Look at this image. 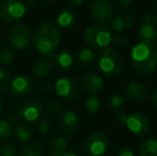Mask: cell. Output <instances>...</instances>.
I'll return each mask as SVG.
<instances>
[{
    "label": "cell",
    "instance_id": "6da1fadb",
    "mask_svg": "<svg viewBox=\"0 0 157 156\" xmlns=\"http://www.w3.org/2000/svg\"><path fill=\"white\" fill-rule=\"evenodd\" d=\"M132 67L138 74L147 76L157 67V47L153 43L139 41L130 52Z\"/></svg>",
    "mask_w": 157,
    "mask_h": 156
},
{
    "label": "cell",
    "instance_id": "7a4b0ae2",
    "mask_svg": "<svg viewBox=\"0 0 157 156\" xmlns=\"http://www.w3.org/2000/svg\"><path fill=\"white\" fill-rule=\"evenodd\" d=\"M60 41V29L52 23H44L40 25L32 36V42L35 49L44 57L49 58L56 54Z\"/></svg>",
    "mask_w": 157,
    "mask_h": 156
},
{
    "label": "cell",
    "instance_id": "3957f363",
    "mask_svg": "<svg viewBox=\"0 0 157 156\" xmlns=\"http://www.w3.org/2000/svg\"><path fill=\"white\" fill-rule=\"evenodd\" d=\"M99 70L106 76H117L124 69V59L118 49L113 47H106L98 56Z\"/></svg>",
    "mask_w": 157,
    "mask_h": 156
},
{
    "label": "cell",
    "instance_id": "277c9868",
    "mask_svg": "<svg viewBox=\"0 0 157 156\" xmlns=\"http://www.w3.org/2000/svg\"><path fill=\"white\" fill-rule=\"evenodd\" d=\"M83 40L91 48H104L111 43L112 33L105 25L95 24L86 28L83 32Z\"/></svg>",
    "mask_w": 157,
    "mask_h": 156
},
{
    "label": "cell",
    "instance_id": "5b68a950",
    "mask_svg": "<svg viewBox=\"0 0 157 156\" xmlns=\"http://www.w3.org/2000/svg\"><path fill=\"white\" fill-rule=\"evenodd\" d=\"M119 121L124 123L126 128L138 137H143L149 133L151 128V122L149 118L139 112H132L129 115H119Z\"/></svg>",
    "mask_w": 157,
    "mask_h": 156
},
{
    "label": "cell",
    "instance_id": "8992f818",
    "mask_svg": "<svg viewBox=\"0 0 157 156\" xmlns=\"http://www.w3.org/2000/svg\"><path fill=\"white\" fill-rule=\"evenodd\" d=\"M27 13V6L21 0H4L0 3V18L6 24L21 19Z\"/></svg>",
    "mask_w": 157,
    "mask_h": 156
},
{
    "label": "cell",
    "instance_id": "52a82bcc",
    "mask_svg": "<svg viewBox=\"0 0 157 156\" xmlns=\"http://www.w3.org/2000/svg\"><path fill=\"white\" fill-rule=\"evenodd\" d=\"M9 42L11 46L16 50H24L29 47L32 40V34L29 27L23 23L15 24L9 30Z\"/></svg>",
    "mask_w": 157,
    "mask_h": 156
},
{
    "label": "cell",
    "instance_id": "ba28073f",
    "mask_svg": "<svg viewBox=\"0 0 157 156\" xmlns=\"http://www.w3.org/2000/svg\"><path fill=\"white\" fill-rule=\"evenodd\" d=\"M43 112V105L39 100H26L16 107V116L23 122L31 123L37 121Z\"/></svg>",
    "mask_w": 157,
    "mask_h": 156
},
{
    "label": "cell",
    "instance_id": "9c48e42d",
    "mask_svg": "<svg viewBox=\"0 0 157 156\" xmlns=\"http://www.w3.org/2000/svg\"><path fill=\"white\" fill-rule=\"evenodd\" d=\"M89 9L93 21L99 25L111 21L114 16L113 4L109 0H92Z\"/></svg>",
    "mask_w": 157,
    "mask_h": 156
},
{
    "label": "cell",
    "instance_id": "30bf717a",
    "mask_svg": "<svg viewBox=\"0 0 157 156\" xmlns=\"http://www.w3.org/2000/svg\"><path fill=\"white\" fill-rule=\"evenodd\" d=\"M109 146V140L103 131H94L90 134L85 141V151L90 156H101L106 153Z\"/></svg>",
    "mask_w": 157,
    "mask_h": 156
},
{
    "label": "cell",
    "instance_id": "8fae6325",
    "mask_svg": "<svg viewBox=\"0 0 157 156\" xmlns=\"http://www.w3.org/2000/svg\"><path fill=\"white\" fill-rule=\"evenodd\" d=\"M55 91L57 95L63 100L74 101L78 97L80 89L75 78L62 77L55 82Z\"/></svg>",
    "mask_w": 157,
    "mask_h": 156
},
{
    "label": "cell",
    "instance_id": "7c38bea8",
    "mask_svg": "<svg viewBox=\"0 0 157 156\" xmlns=\"http://www.w3.org/2000/svg\"><path fill=\"white\" fill-rule=\"evenodd\" d=\"M157 40V15L153 13L145 14L140 19L139 41L153 43Z\"/></svg>",
    "mask_w": 157,
    "mask_h": 156
},
{
    "label": "cell",
    "instance_id": "4fadbf2b",
    "mask_svg": "<svg viewBox=\"0 0 157 156\" xmlns=\"http://www.w3.org/2000/svg\"><path fill=\"white\" fill-rule=\"evenodd\" d=\"M11 93L15 97L23 98L28 96L33 90V81L28 76H17L11 80Z\"/></svg>",
    "mask_w": 157,
    "mask_h": 156
},
{
    "label": "cell",
    "instance_id": "5bb4252c",
    "mask_svg": "<svg viewBox=\"0 0 157 156\" xmlns=\"http://www.w3.org/2000/svg\"><path fill=\"white\" fill-rule=\"evenodd\" d=\"M126 97L132 102H144L149 98L150 90L147 86L140 81H132L125 88Z\"/></svg>",
    "mask_w": 157,
    "mask_h": 156
},
{
    "label": "cell",
    "instance_id": "9a60e30c",
    "mask_svg": "<svg viewBox=\"0 0 157 156\" xmlns=\"http://www.w3.org/2000/svg\"><path fill=\"white\" fill-rule=\"evenodd\" d=\"M80 83L86 92L90 95H96L103 90L104 80L95 73H85L80 76Z\"/></svg>",
    "mask_w": 157,
    "mask_h": 156
},
{
    "label": "cell",
    "instance_id": "2e32d148",
    "mask_svg": "<svg viewBox=\"0 0 157 156\" xmlns=\"http://www.w3.org/2000/svg\"><path fill=\"white\" fill-rule=\"evenodd\" d=\"M80 125L79 116L73 110H65L61 116L60 127L62 131L66 135H72L76 133Z\"/></svg>",
    "mask_w": 157,
    "mask_h": 156
},
{
    "label": "cell",
    "instance_id": "e0dca14e",
    "mask_svg": "<svg viewBox=\"0 0 157 156\" xmlns=\"http://www.w3.org/2000/svg\"><path fill=\"white\" fill-rule=\"evenodd\" d=\"M135 23V16L130 12H121L119 14L114 15L113 18L111 19V26L112 29L114 31L122 33V32H126L134 26Z\"/></svg>",
    "mask_w": 157,
    "mask_h": 156
},
{
    "label": "cell",
    "instance_id": "ac0fdd59",
    "mask_svg": "<svg viewBox=\"0 0 157 156\" xmlns=\"http://www.w3.org/2000/svg\"><path fill=\"white\" fill-rule=\"evenodd\" d=\"M52 67H54V62L49 57H41L36 59V61L33 64V75L39 79L46 78L52 72Z\"/></svg>",
    "mask_w": 157,
    "mask_h": 156
},
{
    "label": "cell",
    "instance_id": "d6986e66",
    "mask_svg": "<svg viewBox=\"0 0 157 156\" xmlns=\"http://www.w3.org/2000/svg\"><path fill=\"white\" fill-rule=\"evenodd\" d=\"M77 21V13L73 9H63L56 17V24L59 29H70Z\"/></svg>",
    "mask_w": 157,
    "mask_h": 156
},
{
    "label": "cell",
    "instance_id": "ffe728a7",
    "mask_svg": "<svg viewBox=\"0 0 157 156\" xmlns=\"http://www.w3.org/2000/svg\"><path fill=\"white\" fill-rule=\"evenodd\" d=\"M33 134H34L33 127L27 122L19 123L13 129V135L15 136V138L18 141L21 142H27L29 140H31V138L33 137Z\"/></svg>",
    "mask_w": 157,
    "mask_h": 156
},
{
    "label": "cell",
    "instance_id": "44dd1931",
    "mask_svg": "<svg viewBox=\"0 0 157 156\" xmlns=\"http://www.w3.org/2000/svg\"><path fill=\"white\" fill-rule=\"evenodd\" d=\"M140 156H157V140L150 138L145 139L139 146Z\"/></svg>",
    "mask_w": 157,
    "mask_h": 156
},
{
    "label": "cell",
    "instance_id": "7402d4cb",
    "mask_svg": "<svg viewBox=\"0 0 157 156\" xmlns=\"http://www.w3.org/2000/svg\"><path fill=\"white\" fill-rule=\"evenodd\" d=\"M43 148L39 142H30L23 146L18 151V156H42Z\"/></svg>",
    "mask_w": 157,
    "mask_h": 156
},
{
    "label": "cell",
    "instance_id": "603a6c76",
    "mask_svg": "<svg viewBox=\"0 0 157 156\" xmlns=\"http://www.w3.org/2000/svg\"><path fill=\"white\" fill-rule=\"evenodd\" d=\"M55 63L57 64V67L61 70H68L70 67H72L74 60L73 57L70 52L67 51H59L58 54L55 55Z\"/></svg>",
    "mask_w": 157,
    "mask_h": 156
},
{
    "label": "cell",
    "instance_id": "cb8c5ba5",
    "mask_svg": "<svg viewBox=\"0 0 157 156\" xmlns=\"http://www.w3.org/2000/svg\"><path fill=\"white\" fill-rule=\"evenodd\" d=\"M68 146L67 138L65 136L59 135L56 136L54 139L50 141V152L52 153H63L66 151V148Z\"/></svg>",
    "mask_w": 157,
    "mask_h": 156
},
{
    "label": "cell",
    "instance_id": "d4e9b609",
    "mask_svg": "<svg viewBox=\"0 0 157 156\" xmlns=\"http://www.w3.org/2000/svg\"><path fill=\"white\" fill-rule=\"evenodd\" d=\"M101 107V100H99L96 95H90L89 97L87 98V101H86L85 108H86V110L89 113H91V115H96V113H98Z\"/></svg>",
    "mask_w": 157,
    "mask_h": 156
},
{
    "label": "cell",
    "instance_id": "484cf974",
    "mask_svg": "<svg viewBox=\"0 0 157 156\" xmlns=\"http://www.w3.org/2000/svg\"><path fill=\"white\" fill-rule=\"evenodd\" d=\"M77 60L80 65H90L94 61V51L91 48H82L77 56Z\"/></svg>",
    "mask_w": 157,
    "mask_h": 156
},
{
    "label": "cell",
    "instance_id": "4316f807",
    "mask_svg": "<svg viewBox=\"0 0 157 156\" xmlns=\"http://www.w3.org/2000/svg\"><path fill=\"white\" fill-rule=\"evenodd\" d=\"M54 127V121L50 118H41L37 122L36 131L41 135H48L52 133V129Z\"/></svg>",
    "mask_w": 157,
    "mask_h": 156
},
{
    "label": "cell",
    "instance_id": "83f0119b",
    "mask_svg": "<svg viewBox=\"0 0 157 156\" xmlns=\"http://www.w3.org/2000/svg\"><path fill=\"white\" fill-rule=\"evenodd\" d=\"M13 135L12 125L4 119L0 120V141H6Z\"/></svg>",
    "mask_w": 157,
    "mask_h": 156
},
{
    "label": "cell",
    "instance_id": "f1b7e54d",
    "mask_svg": "<svg viewBox=\"0 0 157 156\" xmlns=\"http://www.w3.org/2000/svg\"><path fill=\"white\" fill-rule=\"evenodd\" d=\"M11 75L6 70L0 69V94L4 93L11 85Z\"/></svg>",
    "mask_w": 157,
    "mask_h": 156
},
{
    "label": "cell",
    "instance_id": "f546056e",
    "mask_svg": "<svg viewBox=\"0 0 157 156\" xmlns=\"http://www.w3.org/2000/svg\"><path fill=\"white\" fill-rule=\"evenodd\" d=\"M13 58L14 56H13L12 50L6 49V48L0 50V65H9L13 61Z\"/></svg>",
    "mask_w": 157,
    "mask_h": 156
},
{
    "label": "cell",
    "instance_id": "4dcf8cb0",
    "mask_svg": "<svg viewBox=\"0 0 157 156\" xmlns=\"http://www.w3.org/2000/svg\"><path fill=\"white\" fill-rule=\"evenodd\" d=\"M17 150L13 143H6L0 148V154L1 156H15Z\"/></svg>",
    "mask_w": 157,
    "mask_h": 156
},
{
    "label": "cell",
    "instance_id": "1f68e13d",
    "mask_svg": "<svg viewBox=\"0 0 157 156\" xmlns=\"http://www.w3.org/2000/svg\"><path fill=\"white\" fill-rule=\"evenodd\" d=\"M111 42L113 43V45L117 46V47H123V46L127 45L128 39H127V36H124V34L119 33V34H117V36H112Z\"/></svg>",
    "mask_w": 157,
    "mask_h": 156
},
{
    "label": "cell",
    "instance_id": "d6a6232c",
    "mask_svg": "<svg viewBox=\"0 0 157 156\" xmlns=\"http://www.w3.org/2000/svg\"><path fill=\"white\" fill-rule=\"evenodd\" d=\"M47 109L52 115L57 116L61 112L62 106H61V104L58 102V101H50V102H48V104H47Z\"/></svg>",
    "mask_w": 157,
    "mask_h": 156
},
{
    "label": "cell",
    "instance_id": "836d02e7",
    "mask_svg": "<svg viewBox=\"0 0 157 156\" xmlns=\"http://www.w3.org/2000/svg\"><path fill=\"white\" fill-rule=\"evenodd\" d=\"M124 96L120 95V94H116V95H112L109 100V103H110V106L112 108H119L121 107L123 104H124Z\"/></svg>",
    "mask_w": 157,
    "mask_h": 156
},
{
    "label": "cell",
    "instance_id": "e575fe53",
    "mask_svg": "<svg viewBox=\"0 0 157 156\" xmlns=\"http://www.w3.org/2000/svg\"><path fill=\"white\" fill-rule=\"evenodd\" d=\"M118 156H135V151L132 146H125L119 152Z\"/></svg>",
    "mask_w": 157,
    "mask_h": 156
},
{
    "label": "cell",
    "instance_id": "d590c367",
    "mask_svg": "<svg viewBox=\"0 0 157 156\" xmlns=\"http://www.w3.org/2000/svg\"><path fill=\"white\" fill-rule=\"evenodd\" d=\"M86 0H65V2L72 8H76V6H79L85 2Z\"/></svg>",
    "mask_w": 157,
    "mask_h": 156
},
{
    "label": "cell",
    "instance_id": "8d00e7d4",
    "mask_svg": "<svg viewBox=\"0 0 157 156\" xmlns=\"http://www.w3.org/2000/svg\"><path fill=\"white\" fill-rule=\"evenodd\" d=\"M6 120L8 121L11 125H13V124H15V123H16V121L18 120V118H17L16 113H11V115H9L8 117H6Z\"/></svg>",
    "mask_w": 157,
    "mask_h": 156
},
{
    "label": "cell",
    "instance_id": "74e56055",
    "mask_svg": "<svg viewBox=\"0 0 157 156\" xmlns=\"http://www.w3.org/2000/svg\"><path fill=\"white\" fill-rule=\"evenodd\" d=\"M132 1H134V0H116V3L118 4L119 6L125 8V6H128L129 4H132Z\"/></svg>",
    "mask_w": 157,
    "mask_h": 156
},
{
    "label": "cell",
    "instance_id": "f35d334b",
    "mask_svg": "<svg viewBox=\"0 0 157 156\" xmlns=\"http://www.w3.org/2000/svg\"><path fill=\"white\" fill-rule=\"evenodd\" d=\"M152 103H153V106L157 109V88L154 90L153 95H152Z\"/></svg>",
    "mask_w": 157,
    "mask_h": 156
},
{
    "label": "cell",
    "instance_id": "ab89813d",
    "mask_svg": "<svg viewBox=\"0 0 157 156\" xmlns=\"http://www.w3.org/2000/svg\"><path fill=\"white\" fill-rule=\"evenodd\" d=\"M62 156H81V155L77 152H74V151H65L62 154Z\"/></svg>",
    "mask_w": 157,
    "mask_h": 156
},
{
    "label": "cell",
    "instance_id": "60d3db41",
    "mask_svg": "<svg viewBox=\"0 0 157 156\" xmlns=\"http://www.w3.org/2000/svg\"><path fill=\"white\" fill-rule=\"evenodd\" d=\"M3 110H4V103H3V101H2V98L0 97V116L3 112Z\"/></svg>",
    "mask_w": 157,
    "mask_h": 156
},
{
    "label": "cell",
    "instance_id": "b9f144b4",
    "mask_svg": "<svg viewBox=\"0 0 157 156\" xmlns=\"http://www.w3.org/2000/svg\"><path fill=\"white\" fill-rule=\"evenodd\" d=\"M63 153H64V152H63ZM63 153H52V152H50L49 156H62Z\"/></svg>",
    "mask_w": 157,
    "mask_h": 156
},
{
    "label": "cell",
    "instance_id": "7bdbcfd3",
    "mask_svg": "<svg viewBox=\"0 0 157 156\" xmlns=\"http://www.w3.org/2000/svg\"><path fill=\"white\" fill-rule=\"evenodd\" d=\"M45 2H47V3H52V2H55L56 0H44Z\"/></svg>",
    "mask_w": 157,
    "mask_h": 156
},
{
    "label": "cell",
    "instance_id": "ee69618b",
    "mask_svg": "<svg viewBox=\"0 0 157 156\" xmlns=\"http://www.w3.org/2000/svg\"><path fill=\"white\" fill-rule=\"evenodd\" d=\"M150 1H155V0H150Z\"/></svg>",
    "mask_w": 157,
    "mask_h": 156
},
{
    "label": "cell",
    "instance_id": "f6af8a7d",
    "mask_svg": "<svg viewBox=\"0 0 157 156\" xmlns=\"http://www.w3.org/2000/svg\"><path fill=\"white\" fill-rule=\"evenodd\" d=\"M0 3H1V0H0Z\"/></svg>",
    "mask_w": 157,
    "mask_h": 156
}]
</instances>
